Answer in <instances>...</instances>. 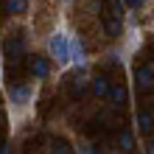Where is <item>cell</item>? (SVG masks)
Here are the masks:
<instances>
[{"label": "cell", "instance_id": "8992f818", "mask_svg": "<svg viewBox=\"0 0 154 154\" xmlns=\"http://www.w3.org/2000/svg\"><path fill=\"white\" fill-rule=\"evenodd\" d=\"M109 98H112V106H115V109H121V106H126V98H129V93H126L123 84H115V87L109 90Z\"/></svg>", "mask_w": 154, "mask_h": 154}, {"label": "cell", "instance_id": "5bb4252c", "mask_svg": "<svg viewBox=\"0 0 154 154\" xmlns=\"http://www.w3.org/2000/svg\"><path fill=\"white\" fill-rule=\"evenodd\" d=\"M123 3L129 6V8H143V6H146V0H123Z\"/></svg>", "mask_w": 154, "mask_h": 154}, {"label": "cell", "instance_id": "4fadbf2b", "mask_svg": "<svg viewBox=\"0 0 154 154\" xmlns=\"http://www.w3.org/2000/svg\"><path fill=\"white\" fill-rule=\"evenodd\" d=\"M79 154H104V151H101V149H93V146H81Z\"/></svg>", "mask_w": 154, "mask_h": 154}, {"label": "cell", "instance_id": "5b68a950", "mask_svg": "<svg viewBox=\"0 0 154 154\" xmlns=\"http://www.w3.org/2000/svg\"><path fill=\"white\" fill-rule=\"evenodd\" d=\"M109 90H112V84H109V79H106V76L93 79V95L95 98H109Z\"/></svg>", "mask_w": 154, "mask_h": 154}, {"label": "cell", "instance_id": "7c38bea8", "mask_svg": "<svg viewBox=\"0 0 154 154\" xmlns=\"http://www.w3.org/2000/svg\"><path fill=\"white\" fill-rule=\"evenodd\" d=\"M53 154H73L65 140H53Z\"/></svg>", "mask_w": 154, "mask_h": 154}, {"label": "cell", "instance_id": "9a60e30c", "mask_svg": "<svg viewBox=\"0 0 154 154\" xmlns=\"http://www.w3.org/2000/svg\"><path fill=\"white\" fill-rule=\"evenodd\" d=\"M0 154H11V146H6V143H0Z\"/></svg>", "mask_w": 154, "mask_h": 154}, {"label": "cell", "instance_id": "3957f363", "mask_svg": "<svg viewBox=\"0 0 154 154\" xmlns=\"http://www.w3.org/2000/svg\"><path fill=\"white\" fill-rule=\"evenodd\" d=\"M134 81H137V87L143 90V93H151L154 90V70L149 65H140L137 70H134Z\"/></svg>", "mask_w": 154, "mask_h": 154}, {"label": "cell", "instance_id": "6da1fadb", "mask_svg": "<svg viewBox=\"0 0 154 154\" xmlns=\"http://www.w3.org/2000/svg\"><path fill=\"white\" fill-rule=\"evenodd\" d=\"M51 53L56 56V62H70V42H67V37L65 34H53L51 37Z\"/></svg>", "mask_w": 154, "mask_h": 154}, {"label": "cell", "instance_id": "ba28073f", "mask_svg": "<svg viewBox=\"0 0 154 154\" xmlns=\"http://www.w3.org/2000/svg\"><path fill=\"white\" fill-rule=\"evenodd\" d=\"M6 14H25L28 11V0H3Z\"/></svg>", "mask_w": 154, "mask_h": 154}, {"label": "cell", "instance_id": "7a4b0ae2", "mask_svg": "<svg viewBox=\"0 0 154 154\" xmlns=\"http://www.w3.org/2000/svg\"><path fill=\"white\" fill-rule=\"evenodd\" d=\"M28 73L34 76V79H48V73H51V62L45 59V56H34L28 59Z\"/></svg>", "mask_w": 154, "mask_h": 154}, {"label": "cell", "instance_id": "277c9868", "mask_svg": "<svg viewBox=\"0 0 154 154\" xmlns=\"http://www.w3.org/2000/svg\"><path fill=\"white\" fill-rule=\"evenodd\" d=\"M101 23H104V31L109 34V37H121V34H123V23H121V17H115V14H106V11H104Z\"/></svg>", "mask_w": 154, "mask_h": 154}, {"label": "cell", "instance_id": "9c48e42d", "mask_svg": "<svg viewBox=\"0 0 154 154\" xmlns=\"http://www.w3.org/2000/svg\"><path fill=\"white\" fill-rule=\"evenodd\" d=\"M137 129H140V134H151L154 132V118H151V112H137Z\"/></svg>", "mask_w": 154, "mask_h": 154}, {"label": "cell", "instance_id": "2e32d148", "mask_svg": "<svg viewBox=\"0 0 154 154\" xmlns=\"http://www.w3.org/2000/svg\"><path fill=\"white\" fill-rule=\"evenodd\" d=\"M146 154H154V140H151L149 146H146Z\"/></svg>", "mask_w": 154, "mask_h": 154}, {"label": "cell", "instance_id": "8fae6325", "mask_svg": "<svg viewBox=\"0 0 154 154\" xmlns=\"http://www.w3.org/2000/svg\"><path fill=\"white\" fill-rule=\"evenodd\" d=\"M70 59H76L79 65H81V62H84V45H81L79 39L73 42V48H70Z\"/></svg>", "mask_w": 154, "mask_h": 154}, {"label": "cell", "instance_id": "30bf717a", "mask_svg": "<svg viewBox=\"0 0 154 154\" xmlns=\"http://www.w3.org/2000/svg\"><path fill=\"white\" fill-rule=\"evenodd\" d=\"M118 146H121L123 151H132V149H134V137H132L129 129H123L121 134H118Z\"/></svg>", "mask_w": 154, "mask_h": 154}, {"label": "cell", "instance_id": "52a82bcc", "mask_svg": "<svg viewBox=\"0 0 154 154\" xmlns=\"http://www.w3.org/2000/svg\"><path fill=\"white\" fill-rule=\"evenodd\" d=\"M8 93H11V101L14 104H25L31 98V90L25 87V84H11V87H8Z\"/></svg>", "mask_w": 154, "mask_h": 154}]
</instances>
